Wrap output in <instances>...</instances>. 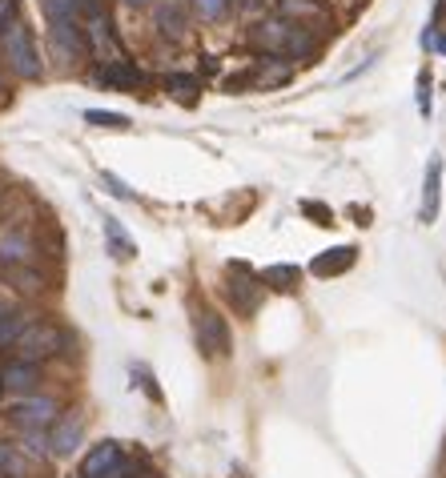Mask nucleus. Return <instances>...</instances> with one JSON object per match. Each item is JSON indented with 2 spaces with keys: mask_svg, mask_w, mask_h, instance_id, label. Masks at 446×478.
I'll return each instance as SVG.
<instances>
[{
  "mask_svg": "<svg viewBox=\"0 0 446 478\" xmlns=\"http://www.w3.org/2000/svg\"><path fill=\"white\" fill-rule=\"evenodd\" d=\"M354 258H358V250L354 245H338V250H326L322 258H314V274L318 277H338V274H346L350 266H354Z\"/></svg>",
  "mask_w": 446,
  "mask_h": 478,
  "instance_id": "a211bd4d",
  "label": "nucleus"
},
{
  "mask_svg": "<svg viewBox=\"0 0 446 478\" xmlns=\"http://www.w3.org/2000/svg\"><path fill=\"white\" fill-rule=\"evenodd\" d=\"M197 346H202L205 358L229 354V326L218 309H202V314H197Z\"/></svg>",
  "mask_w": 446,
  "mask_h": 478,
  "instance_id": "423d86ee",
  "label": "nucleus"
},
{
  "mask_svg": "<svg viewBox=\"0 0 446 478\" xmlns=\"http://www.w3.org/2000/svg\"><path fill=\"white\" fill-rule=\"evenodd\" d=\"M253 85H266V89H277V85H285L293 77V65L285 57H277V53H266V57L258 61V65L250 69Z\"/></svg>",
  "mask_w": 446,
  "mask_h": 478,
  "instance_id": "ddd939ff",
  "label": "nucleus"
},
{
  "mask_svg": "<svg viewBox=\"0 0 446 478\" xmlns=\"http://www.w3.org/2000/svg\"><path fill=\"white\" fill-rule=\"evenodd\" d=\"M301 213H310V218H318V226H330V221H334V213L326 210V205H318V202H301Z\"/></svg>",
  "mask_w": 446,
  "mask_h": 478,
  "instance_id": "c85d7f7f",
  "label": "nucleus"
},
{
  "mask_svg": "<svg viewBox=\"0 0 446 478\" xmlns=\"http://www.w3.org/2000/svg\"><path fill=\"white\" fill-rule=\"evenodd\" d=\"M33 322V314H29V309H0V350H9L12 342L21 338V334H25V326Z\"/></svg>",
  "mask_w": 446,
  "mask_h": 478,
  "instance_id": "6ab92c4d",
  "label": "nucleus"
},
{
  "mask_svg": "<svg viewBox=\"0 0 446 478\" xmlns=\"http://www.w3.org/2000/svg\"><path fill=\"white\" fill-rule=\"evenodd\" d=\"M85 121L97 125V129H129V117L105 113V109H85Z\"/></svg>",
  "mask_w": 446,
  "mask_h": 478,
  "instance_id": "bb28decb",
  "label": "nucleus"
},
{
  "mask_svg": "<svg viewBox=\"0 0 446 478\" xmlns=\"http://www.w3.org/2000/svg\"><path fill=\"white\" fill-rule=\"evenodd\" d=\"M21 442H25V446H17L21 454H33V458H45V454H49V434H45V430H25Z\"/></svg>",
  "mask_w": 446,
  "mask_h": 478,
  "instance_id": "cd10ccee",
  "label": "nucleus"
},
{
  "mask_svg": "<svg viewBox=\"0 0 446 478\" xmlns=\"http://www.w3.org/2000/svg\"><path fill=\"white\" fill-rule=\"evenodd\" d=\"M442 210V157H430L426 161V181H422V210H418V221L430 226Z\"/></svg>",
  "mask_w": 446,
  "mask_h": 478,
  "instance_id": "1a4fd4ad",
  "label": "nucleus"
},
{
  "mask_svg": "<svg viewBox=\"0 0 446 478\" xmlns=\"http://www.w3.org/2000/svg\"><path fill=\"white\" fill-rule=\"evenodd\" d=\"M105 237H109L113 258H133V253H137V245L129 242V234L121 229V221H117V218H105Z\"/></svg>",
  "mask_w": 446,
  "mask_h": 478,
  "instance_id": "b1692460",
  "label": "nucleus"
},
{
  "mask_svg": "<svg viewBox=\"0 0 446 478\" xmlns=\"http://www.w3.org/2000/svg\"><path fill=\"white\" fill-rule=\"evenodd\" d=\"M37 261V242L25 234L21 226H4L0 229V266L21 269V266H33Z\"/></svg>",
  "mask_w": 446,
  "mask_h": 478,
  "instance_id": "0eeeda50",
  "label": "nucleus"
},
{
  "mask_svg": "<svg viewBox=\"0 0 446 478\" xmlns=\"http://www.w3.org/2000/svg\"><path fill=\"white\" fill-rule=\"evenodd\" d=\"M318 45H322L318 33H310V29H301V25H290V37H285V45H282L277 57H285L290 65H298V61H314Z\"/></svg>",
  "mask_w": 446,
  "mask_h": 478,
  "instance_id": "2eb2a0df",
  "label": "nucleus"
},
{
  "mask_svg": "<svg viewBox=\"0 0 446 478\" xmlns=\"http://www.w3.org/2000/svg\"><path fill=\"white\" fill-rule=\"evenodd\" d=\"M37 382H41V366L37 362H9V366H0V394H33Z\"/></svg>",
  "mask_w": 446,
  "mask_h": 478,
  "instance_id": "6e6552de",
  "label": "nucleus"
},
{
  "mask_svg": "<svg viewBox=\"0 0 446 478\" xmlns=\"http://www.w3.org/2000/svg\"><path fill=\"white\" fill-rule=\"evenodd\" d=\"M45 17H49V25H61V21H81V12H77L73 0H41Z\"/></svg>",
  "mask_w": 446,
  "mask_h": 478,
  "instance_id": "a878e982",
  "label": "nucleus"
},
{
  "mask_svg": "<svg viewBox=\"0 0 446 478\" xmlns=\"http://www.w3.org/2000/svg\"><path fill=\"white\" fill-rule=\"evenodd\" d=\"M121 458H125V450H121L117 442H101V446H93L89 458L81 462V474H85V478H105Z\"/></svg>",
  "mask_w": 446,
  "mask_h": 478,
  "instance_id": "dca6fc26",
  "label": "nucleus"
},
{
  "mask_svg": "<svg viewBox=\"0 0 446 478\" xmlns=\"http://www.w3.org/2000/svg\"><path fill=\"white\" fill-rule=\"evenodd\" d=\"M189 9H194L197 21L213 25V21H226L229 9H234V0H189Z\"/></svg>",
  "mask_w": 446,
  "mask_h": 478,
  "instance_id": "393cba45",
  "label": "nucleus"
},
{
  "mask_svg": "<svg viewBox=\"0 0 446 478\" xmlns=\"http://www.w3.org/2000/svg\"><path fill=\"white\" fill-rule=\"evenodd\" d=\"M0 93H4V85H0Z\"/></svg>",
  "mask_w": 446,
  "mask_h": 478,
  "instance_id": "473e14b6",
  "label": "nucleus"
},
{
  "mask_svg": "<svg viewBox=\"0 0 446 478\" xmlns=\"http://www.w3.org/2000/svg\"><path fill=\"white\" fill-rule=\"evenodd\" d=\"M81 29H85V45H89V53L101 61V65H105V61H121L125 57L121 41H117V33H113V21H109L105 9L85 12Z\"/></svg>",
  "mask_w": 446,
  "mask_h": 478,
  "instance_id": "7ed1b4c3",
  "label": "nucleus"
},
{
  "mask_svg": "<svg viewBox=\"0 0 446 478\" xmlns=\"http://www.w3.org/2000/svg\"><path fill=\"white\" fill-rule=\"evenodd\" d=\"M0 309H4V306H0Z\"/></svg>",
  "mask_w": 446,
  "mask_h": 478,
  "instance_id": "72a5a7b5",
  "label": "nucleus"
},
{
  "mask_svg": "<svg viewBox=\"0 0 446 478\" xmlns=\"http://www.w3.org/2000/svg\"><path fill=\"white\" fill-rule=\"evenodd\" d=\"M49 29H53V45L61 49V57L77 61V57H85V53H89L81 21H61V25H49Z\"/></svg>",
  "mask_w": 446,
  "mask_h": 478,
  "instance_id": "4468645a",
  "label": "nucleus"
},
{
  "mask_svg": "<svg viewBox=\"0 0 446 478\" xmlns=\"http://www.w3.org/2000/svg\"><path fill=\"white\" fill-rule=\"evenodd\" d=\"M0 53H4L9 69L21 77V81H37V77L45 73L41 53H37V41H33V29H29L21 17L0 29Z\"/></svg>",
  "mask_w": 446,
  "mask_h": 478,
  "instance_id": "f257e3e1",
  "label": "nucleus"
},
{
  "mask_svg": "<svg viewBox=\"0 0 446 478\" xmlns=\"http://www.w3.org/2000/svg\"><path fill=\"white\" fill-rule=\"evenodd\" d=\"M242 4V9H261V4H269V0H234V9Z\"/></svg>",
  "mask_w": 446,
  "mask_h": 478,
  "instance_id": "7c9ffc66",
  "label": "nucleus"
},
{
  "mask_svg": "<svg viewBox=\"0 0 446 478\" xmlns=\"http://www.w3.org/2000/svg\"><path fill=\"white\" fill-rule=\"evenodd\" d=\"M9 418L17 422L21 430H49L53 422L61 418V406L53 402V398H45V394H25L17 406H12Z\"/></svg>",
  "mask_w": 446,
  "mask_h": 478,
  "instance_id": "20e7f679",
  "label": "nucleus"
},
{
  "mask_svg": "<svg viewBox=\"0 0 446 478\" xmlns=\"http://www.w3.org/2000/svg\"><path fill=\"white\" fill-rule=\"evenodd\" d=\"M261 293H266V285H261L250 269H245V266H229L226 298L234 301L237 314H253V309H258V301H261Z\"/></svg>",
  "mask_w": 446,
  "mask_h": 478,
  "instance_id": "39448f33",
  "label": "nucleus"
},
{
  "mask_svg": "<svg viewBox=\"0 0 446 478\" xmlns=\"http://www.w3.org/2000/svg\"><path fill=\"white\" fill-rule=\"evenodd\" d=\"M105 185H109V194H113V197H125V202H133V189L125 185L121 177H113V173H105Z\"/></svg>",
  "mask_w": 446,
  "mask_h": 478,
  "instance_id": "c756f323",
  "label": "nucleus"
},
{
  "mask_svg": "<svg viewBox=\"0 0 446 478\" xmlns=\"http://www.w3.org/2000/svg\"><path fill=\"white\" fill-rule=\"evenodd\" d=\"M97 81L109 85V89H141V85H145V73H141L129 57H121V61L97 65Z\"/></svg>",
  "mask_w": 446,
  "mask_h": 478,
  "instance_id": "9d476101",
  "label": "nucleus"
},
{
  "mask_svg": "<svg viewBox=\"0 0 446 478\" xmlns=\"http://www.w3.org/2000/svg\"><path fill=\"white\" fill-rule=\"evenodd\" d=\"M153 21L165 37H186V0H153Z\"/></svg>",
  "mask_w": 446,
  "mask_h": 478,
  "instance_id": "f3484780",
  "label": "nucleus"
},
{
  "mask_svg": "<svg viewBox=\"0 0 446 478\" xmlns=\"http://www.w3.org/2000/svg\"><path fill=\"white\" fill-rule=\"evenodd\" d=\"M258 282L269 285V290H298L301 269L298 266H269V269H261Z\"/></svg>",
  "mask_w": 446,
  "mask_h": 478,
  "instance_id": "412c9836",
  "label": "nucleus"
},
{
  "mask_svg": "<svg viewBox=\"0 0 446 478\" xmlns=\"http://www.w3.org/2000/svg\"><path fill=\"white\" fill-rule=\"evenodd\" d=\"M165 89H169L173 97L181 101V105H194L197 93H202V77H194V73H169V77H165Z\"/></svg>",
  "mask_w": 446,
  "mask_h": 478,
  "instance_id": "aec40b11",
  "label": "nucleus"
},
{
  "mask_svg": "<svg viewBox=\"0 0 446 478\" xmlns=\"http://www.w3.org/2000/svg\"><path fill=\"white\" fill-rule=\"evenodd\" d=\"M285 37H290V25L277 21V17H266V21H258V25L250 29V45L253 49H261V53H282Z\"/></svg>",
  "mask_w": 446,
  "mask_h": 478,
  "instance_id": "f8f14e48",
  "label": "nucleus"
},
{
  "mask_svg": "<svg viewBox=\"0 0 446 478\" xmlns=\"http://www.w3.org/2000/svg\"><path fill=\"white\" fill-rule=\"evenodd\" d=\"M277 12L293 17V21H322L326 17L322 0H277Z\"/></svg>",
  "mask_w": 446,
  "mask_h": 478,
  "instance_id": "5701e85b",
  "label": "nucleus"
},
{
  "mask_svg": "<svg viewBox=\"0 0 446 478\" xmlns=\"http://www.w3.org/2000/svg\"><path fill=\"white\" fill-rule=\"evenodd\" d=\"M29 458L17 450V446L0 442V478H29Z\"/></svg>",
  "mask_w": 446,
  "mask_h": 478,
  "instance_id": "4be33fe9",
  "label": "nucleus"
},
{
  "mask_svg": "<svg viewBox=\"0 0 446 478\" xmlns=\"http://www.w3.org/2000/svg\"><path fill=\"white\" fill-rule=\"evenodd\" d=\"M81 414H61L49 426V454H73L81 446Z\"/></svg>",
  "mask_w": 446,
  "mask_h": 478,
  "instance_id": "9b49d317",
  "label": "nucleus"
},
{
  "mask_svg": "<svg viewBox=\"0 0 446 478\" xmlns=\"http://www.w3.org/2000/svg\"><path fill=\"white\" fill-rule=\"evenodd\" d=\"M121 4H129V9H145V4H153V0H121Z\"/></svg>",
  "mask_w": 446,
  "mask_h": 478,
  "instance_id": "2f4dec72",
  "label": "nucleus"
},
{
  "mask_svg": "<svg viewBox=\"0 0 446 478\" xmlns=\"http://www.w3.org/2000/svg\"><path fill=\"white\" fill-rule=\"evenodd\" d=\"M65 346H69V334L53 322H29L25 334L12 342V350H17L21 362H37V366H41L45 358L65 354Z\"/></svg>",
  "mask_w": 446,
  "mask_h": 478,
  "instance_id": "f03ea898",
  "label": "nucleus"
}]
</instances>
